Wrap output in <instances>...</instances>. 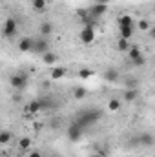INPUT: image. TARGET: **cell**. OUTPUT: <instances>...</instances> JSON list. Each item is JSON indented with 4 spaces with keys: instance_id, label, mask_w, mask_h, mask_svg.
Returning a JSON list of instances; mask_svg holds the SVG:
<instances>
[{
    "instance_id": "6da1fadb",
    "label": "cell",
    "mask_w": 155,
    "mask_h": 157,
    "mask_svg": "<svg viewBox=\"0 0 155 157\" xmlns=\"http://www.w3.org/2000/svg\"><path fill=\"white\" fill-rule=\"evenodd\" d=\"M102 117V113L99 112V110H84V112H80L77 117V122L78 126H82V128H86V126H91V124H95L99 119Z\"/></svg>"
},
{
    "instance_id": "277c9868",
    "label": "cell",
    "mask_w": 155,
    "mask_h": 157,
    "mask_svg": "<svg viewBox=\"0 0 155 157\" xmlns=\"http://www.w3.org/2000/svg\"><path fill=\"white\" fill-rule=\"evenodd\" d=\"M9 86L13 88V90H26V86H28V77L26 75H22V73H15V75H11L9 77Z\"/></svg>"
},
{
    "instance_id": "4316f807",
    "label": "cell",
    "mask_w": 155,
    "mask_h": 157,
    "mask_svg": "<svg viewBox=\"0 0 155 157\" xmlns=\"http://www.w3.org/2000/svg\"><path fill=\"white\" fill-rule=\"evenodd\" d=\"M131 64H133V66H144V64H146V57H144V55H141L139 59L131 60Z\"/></svg>"
},
{
    "instance_id": "8992f818",
    "label": "cell",
    "mask_w": 155,
    "mask_h": 157,
    "mask_svg": "<svg viewBox=\"0 0 155 157\" xmlns=\"http://www.w3.org/2000/svg\"><path fill=\"white\" fill-rule=\"evenodd\" d=\"M33 51H37V53H40V55L51 51V49H49V42H47V39H46V37H39V39L33 42Z\"/></svg>"
},
{
    "instance_id": "5bb4252c",
    "label": "cell",
    "mask_w": 155,
    "mask_h": 157,
    "mask_svg": "<svg viewBox=\"0 0 155 157\" xmlns=\"http://www.w3.org/2000/svg\"><path fill=\"white\" fill-rule=\"evenodd\" d=\"M126 55H128V59H130V60H135V59H139V57L142 55V51H141V48H139V46H130V49L126 51Z\"/></svg>"
},
{
    "instance_id": "ffe728a7",
    "label": "cell",
    "mask_w": 155,
    "mask_h": 157,
    "mask_svg": "<svg viewBox=\"0 0 155 157\" xmlns=\"http://www.w3.org/2000/svg\"><path fill=\"white\" fill-rule=\"evenodd\" d=\"M120 106H122V102H120L119 99H110V101H108V110H110V112H119Z\"/></svg>"
},
{
    "instance_id": "f546056e",
    "label": "cell",
    "mask_w": 155,
    "mask_h": 157,
    "mask_svg": "<svg viewBox=\"0 0 155 157\" xmlns=\"http://www.w3.org/2000/svg\"><path fill=\"white\" fill-rule=\"evenodd\" d=\"M88 157H100V155H97V154H93V155H88Z\"/></svg>"
},
{
    "instance_id": "8fae6325",
    "label": "cell",
    "mask_w": 155,
    "mask_h": 157,
    "mask_svg": "<svg viewBox=\"0 0 155 157\" xmlns=\"http://www.w3.org/2000/svg\"><path fill=\"white\" fill-rule=\"evenodd\" d=\"M51 33H53V24L49 20H42L39 26V35L47 39V35H51Z\"/></svg>"
},
{
    "instance_id": "7c38bea8",
    "label": "cell",
    "mask_w": 155,
    "mask_h": 157,
    "mask_svg": "<svg viewBox=\"0 0 155 157\" xmlns=\"http://www.w3.org/2000/svg\"><path fill=\"white\" fill-rule=\"evenodd\" d=\"M119 31H120V39H126L130 40L133 37V31H135V26H120L119 28Z\"/></svg>"
},
{
    "instance_id": "ac0fdd59",
    "label": "cell",
    "mask_w": 155,
    "mask_h": 157,
    "mask_svg": "<svg viewBox=\"0 0 155 157\" xmlns=\"http://www.w3.org/2000/svg\"><path fill=\"white\" fill-rule=\"evenodd\" d=\"M130 46H131V44H130V40H126V39H119V40H117V49H119V51H122V53H126V51L130 49Z\"/></svg>"
},
{
    "instance_id": "603a6c76",
    "label": "cell",
    "mask_w": 155,
    "mask_h": 157,
    "mask_svg": "<svg viewBox=\"0 0 155 157\" xmlns=\"http://www.w3.org/2000/svg\"><path fill=\"white\" fill-rule=\"evenodd\" d=\"M73 97H75L77 101H82V99L86 97V90H84L82 86H77V88L73 90Z\"/></svg>"
},
{
    "instance_id": "cb8c5ba5",
    "label": "cell",
    "mask_w": 155,
    "mask_h": 157,
    "mask_svg": "<svg viewBox=\"0 0 155 157\" xmlns=\"http://www.w3.org/2000/svg\"><path fill=\"white\" fill-rule=\"evenodd\" d=\"M46 6H47V2H46V0H33V9H35V11H44V9H46Z\"/></svg>"
},
{
    "instance_id": "52a82bcc",
    "label": "cell",
    "mask_w": 155,
    "mask_h": 157,
    "mask_svg": "<svg viewBox=\"0 0 155 157\" xmlns=\"http://www.w3.org/2000/svg\"><path fill=\"white\" fill-rule=\"evenodd\" d=\"M106 11H108V6H104V4H95V6H91V7L88 9L89 17H93V18H97V20H99Z\"/></svg>"
},
{
    "instance_id": "7a4b0ae2",
    "label": "cell",
    "mask_w": 155,
    "mask_h": 157,
    "mask_svg": "<svg viewBox=\"0 0 155 157\" xmlns=\"http://www.w3.org/2000/svg\"><path fill=\"white\" fill-rule=\"evenodd\" d=\"M17 31H18V22H17V18H13V17L6 18V22H4V26H2V37H4V39H11V37L17 35Z\"/></svg>"
},
{
    "instance_id": "d4e9b609",
    "label": "cell",
    "mask_w": 155,
    "mask_h": 157,
    "mask_svg": "<svg viewBox=\"0 0 155 157\" xmlns=\"http://www.w3.org/2000/svg\"><path fill=\"white\" fill-rule=\"evenodd\" d=\"M141 143L146 144V146H152V144H153V137H152V133H142V135H141Z\"/></svg>"
},
{
    "instance_id": "44dd1931",
    "label": "cell",
    "mask_w": 155,
    "mask_h": 157,
    "mask_svg": "<svg viewBox=\"0 0 155 157\" xmlns=\"http://www.w3.org/2000/svg\"><path fill=\"white\" fill-rule=\"evenodd\" d=\"M122 97H124V101H126V102H133V101L137 99V90H126Z\"/></svg>"
},
{
    "instance_id": "9a60e30c",
    "label": "cell",
    "mask_w": 155,
    "mask_h": 157,
    "mask_svg": "<svg viewBox=\"0 0 155 157\" xmlns=\"http://www.w3.org/2000/svg\"><path fill=\"white\" fill-rule=\"evenodd\" d=\"M11 139H13V133H11L9 130H2V132H0V144H2V146H4V144H9Z\"/></svg>"
},
{
    "instance_id": "7402d4cb",
    "label": "cell",
    "mask_w": 155,
    "mask_h": 157,
    "mask_svg": "<svg viewBox=\"0 0 155 157\" xmlns=\"http://www.w3.org/2000/svg\"><path fill=\"white\" fill-rule=\"evenodd\" d=\"M104 78H106V80H110V82H115L117 78H119V71L110 68V70H106V73H104Z\"/></svg>"
},
{
    "instance_id": "d6986e66",
    "label": "cell",
    "mask_w": 155,
    "mask_h": 157,
    "mask_svg": "<svg viewBox=\"0 0 155 157\" xmlns=\"http://www.w3.org/2000/svg\"><path fill=\"white\" fill-rule=\"evenodd\" d=\"M137 29H139V31H142V33H144V31H150V29H152L150 20H146V18L139 20V22H137Z\"/></svg>"
},
{
    "instance_id": "9c48e42d",
    "label": "cell",
    "mask_w": 155,
    "mask_h": 157,
    "mask_svg": "<svg viewBox=\"0 0 155 157\" xmlns=\"http://www.w3.org/2000/svg\"><path fill=\"white\" fill-rule=\"evenodd\" d=\"M24 112H26V113H29V115H35V113H39V112H42L40 101H39V99H35V101L28 102V104L24 106Z\"/></svg>"
},
{
    "instance_id": "3957f363",
    "label": "cell",
    "mask_w": 155,
    "mask_h": 157,
    "mask_svg": "<svg viewBox=\"0 0 155 157\" xmlns=\"http://www.w3.org/2000/svg\"><path fill=\"white\" fill-rule=\"evenodd\" d=\"M78 39L82 44H93L97 39V33H95V28L93 26H84L78 33Z\"/></svg>"
},
{
    "instance_id": "5b68a950",
    "label": "cell",
    "mask_w": 155,
    "mask_h": 157,
    "mask_svg": "<svg viewBox=\"0 0 155 157\" xmlns=\"http://www.w3.org/2000/svg\"><path fill=\"white\" fill-rule=\"evenodd\" d=\"M82 133H84V128L78 126L77 122H71V124L68 126V130H66V135H68V139H70L71 143H77L78 139L82 137Z\"/></svg>"
},
{
    "instance_id": "2e32d148",
    "label": "cell",
    "mask_w": 155,
    "mask_h": 157,
    "mask_svg": "<svg viewBox=\"0 0 155 157\" xmlns=\"http://www.w3.org/2000/svg\"><path fill=\"white\" fill-rule=\"evenodd\" d=\"M18 148H20L22 152H28V150L31 148V139H29V137H20V139H18Z\"/></svg>"
},
{
    "instance_id": "f1b7e54d",
    "label": "cell",
    "mask_w": 155,
    "mask_h": 157,
    "mask_svg": "<svg viewBox=\"0 0 155 157\" xmlns=\"http://www.w3.org/2000/svg\"><path fill=\"white\" fill-rule=\"evenodd\" d=\"M112 0H95V4H104V6H108Z\"/></svg>"
},
{
    "instance_id": "ba28073f",
    "label": "cell",
    "mask_w": 155,
    "mask_h": 157,
    "mask_svg": "<svg viewBox=\"0 0 155 157\" xmlns=\"http://www.w3.org/2000/svg\"><path fill=\"white\" fill-rule=\"evenodd\" d=\"M33 42L35 40L31 39V37H22V39L18 40V49L22 53H29V51H33Z\"/></svg>"
},
{
    "instance_id": "484cf974",
    "label": "cell",
    "mask_w": 155,
    "mask_h": 157,
    "mask_svg": "<svg viewBox=\"0 0 155 157\" xmlns=\"http://www.w3.org/2000/svg\"><path fill=\"white\" fill-rule=\"evenodd\" d=\"M93 75H95V71H93V70H88V68H82V70L78 71V77L80 78H91Z\"/></svg>"
},
{
    "instance_id": "4fadbf2b",
    "label": "cell",
    "mask_w": 155,
    "mask_h": 157,
    "mask_svg": "<svg viewBox=\"0 0 155 157\" xmlns=\"http://www.w3.org/2000/svg\"><path fill=\"white\" fill-rule=\"evenodd\" d=\"M57 60H59V57H57V53H53V51H47V53H44V55H42V62H44V64H47V66L57 64Z\"/></svg>"
},
{
    "instance_id": "83f0119b",
    "label": "cell",
    "mask_w": 155,
    "mask_h": 157,
    "mask_svg": "<svg viewBox=\"0 0 155 157\" xmlns=\"http://www.w3.org/2000/svg\"><path fill=\"white\" fill-rule=\"evenodd\" d=\"M28 157H42V154H40L39 150H35V152H29V155Z\"/></svg>"
},
{
    "instance_id": "e0dca14e",
    "label": "cell",
    "mask_w": 155,
    "mask_h": 157,
    "mask_svg": "<svg viewBox=\"0 0 155 157\" xmlns=\"http://www.w3.org/2000/svg\"><path fill=\"white\" fill-rule=\"evenodd\" d=\"M117 22H119V28H120V26H133V18H131L130 15H120V17L117 18Z\"/></svg>"
},
{
    "instance_id": "30bf717a",
    "label": "cell",
    "mask_w": 155,
    "mask_h": 157,
    "mask_svg": "<svg viewBox=\"0 0 155 157\" xmlns=\"http://www.w3.org/2000/svg\"><path fill=\"white\" fill-rule=\"evenodd\" d=\"M66 68H60V66H51V70H49V77L51 80H60V78L66 77Z\"/></svg>"
}]
</instances>
